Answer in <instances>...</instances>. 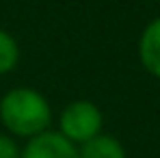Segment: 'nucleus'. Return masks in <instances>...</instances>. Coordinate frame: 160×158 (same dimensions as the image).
I'll return each instance as SVG.
<instances>
[{"label":"nucleus","mask_w":160,"mask_h":158,"mask_svg":"<svg viewBox=\"0 0 160 158\" xmlns=\"http://www.w3.org/2000/svg\"><path fill=\"white\" fill-rule=\"evenodd\" d=\"M20 158H80L78 145L67 141L61 132L46 130L32 139H28Z\"/></svg>","instance_id":"3"},{"label":"nucleus","mask_w":160,"mask_h":158,"mask_svg":"<svg viewBox=\"0 0 160 158\" xmlns=\"http://www.w3.org/2000/svg\"><path fill=\"white\" fill-rule=\"evenodd\" d=\"M80 158H126V150L119 139L110 134H98L78 147Z\"/></svg>","instance_id":"5"},{"label":"nucleus","mask_w":160,"mask_h":158,"mask_svg":"<svg viewBox=\"0 0 160 158\" xmlns=\"http://www.w3.org/2000/svg\"><path fill=\"white\" fill-rule=\"evenodd\" d=\"M138 59L143 67L160 78V18L152 20L138 39Z\"/></svg>","instance_id":"4"},{"label":"nucleus","mask_w":160,"mask_h":158,"mask_svg":"<svg viewBox=\"0 0 160 158\" xmlns=\"http://www.w3.org/2000/svg\"><path fill=\"white\" fill-rule=\"evenodd\" d=\"M0 121L11 134L22 139H32L48 130L52 121V108L39 91L28 87H18L2 95Z\"/></svg>","instance_id":"1"},{"label":"nucleus","mask_w":160,"mask_h":158,"mask_svg":"<svg viewBox=\"0 0 160 158\" xmlns=\"http://www.w3.org/2000/svg\"><path fill=\"white\" fill-rule=\"evenodd\" d=\"M0 158H20L18 143L7 134H0Z\"/></svg>","instance_id":"7"},{"label":"nucleus","mask_w":160,"mask_h":158,"mask_svg":"<svg viewBox=\"0 0 160 158\" xmlns=\"http://www.w3.org/2000/svg\"><path fill=\"white\" fill-rule=\"evenodd\" d=\"M20 61V46L13 39V35H9L7 30L0 28V76L9 74L15 69Z\"/></svg>","instance_id":"6"},{"label":"nucleus","mask_w":160,"mask_h":158,"mask_svg":"<svg viewBox=\"0 0 160 158\" xmlns=\"http://www.w3.org/2000/svg\"><path fill=\"white\" fill-rule=\"evenodd\" d=\"M104 115L89 100H76L63 108L58 117V132L72 141L74 145H82L93 136L102 134Z\"/></svg>","instance_id":"2"}]
</instances>
